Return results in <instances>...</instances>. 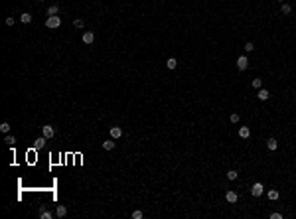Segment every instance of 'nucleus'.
<instances>
[{"instance_id":"obj_14","label":"nucleus","mask_w":296,"mask_h":219,"mask_svg":"<svg viewBox=\"0 0 296 219\" xmlns=\"http://www.w3.org/2000/svg\"><path fill=\"white\" fill-rule=\"evenodd\" d=\"M176 65H178V61H176L174 57H170L168 61H166V67H168V69H176Z\"/></svg>"},{"instance_id":"obj_17","label":"nucleus","mask_w":296,"mask_h":219,"mask_svg":"<svg viewBox=\"0 0 296 219\" xmlns=\"http://www.w3.org/2000/svg\"><path fill=\"white\" fill-rule=\"evenodd\" d=\"M103 148H105V150H113L115 142H113V140H107V142H103Z\"/></svg>"},{"instance_id":"obj_2","label":"nucleus","mask_w":296,"mask_h":219,"mask_svg":"<svg viewBox=\"0 0 296 219\" xmlns=\"http://www.w3.org/2000/svg\"><path fill=\"white\" fill-rule=\"evenodd\" d=\"M265 191V186L261 184V182H257V184H253V188H251V194L255 195V197H259V195H263Z\"/></svg>"},{"instance_id":"obj_18","label":"nucleus","mask_w":296,"mask_h":219,"mask_svg":"<svg viewBox=\"0 0 296 219\" xmlns=\"http://www.w3.org/2000/svg\"><path fill=\"white\" fill-rule=\"evenodd\" d=\"M40 217H42V219H52V213L46 211V209H40Z\"/></svg>"},{"instance_id":"obj_31","label":"nucleus","mask_w":296,"mask_h":219,"mask_svg":"<svg viewBox=\"0 0 296 219\" xmlns=\"http://www.w3.org/2000/svg\"><path fill=\"white\" fill-rule=\"evenodd\" d=\"M280 2H282V0H280Z\"/></svg>"},{"instance_id":"obj_21","label":"nucleus","mask_w":296,"mask_h":219,"mask_svg":"<svg viewBox=\"0 0 296 219\" xmlns=\"http://www.w3.org/2000/svg\"><path fill=\"white\" fill-rule=\"evenodd\" d=\"M237 176H239V174H237L235 170H229V172H227V178H229V180H237Z\"/></svg>"},{"instance_id":"obj_9","label":"nucleus","mask_w":296,"mask_h":219,"mask_svg":"<svg viewBox=\"0 0 296 219\" xmlns=\"http://www.w3.org/2000/svg\"><path fill=\"white\" fill-rule=\"evenodd\" d=\"M93 40H95V34L93 32H85L83 34V42L85 43H93Z\"/></svg>"},{"instance_id":"obj_11","label":"nucleus","mask_w":296,"mask_h":219,"mask_svg":"<svg viewBox=\"0 0 296 219\" xmlns=\"http://www.w3.org/2000/svg\"><path fill=\"white\" fill-rule=\"evenodd\" d=\"M257 97H259L261 101H267V99H268V91L261 87V89H259V93H257Z\"/></svg>"},{"instance_id":"obj_13","label":"nucleus","mask_w":296,"mask_h":219,"mask_svg":"<svg viewBox=\"0 0 296 219\" xmlns=\"http://www.w3.org/2000/svg\"><path fill=\"white\" fill-rule=\"evenodd\" d=\"M20 22H22V24H30V22H32V16H30L28 12H24V14L20 16Z\"/></svg>"},{"instance_id":"obj_15","label":"nucleus","mask_w":296,"mask_h":219,"mask_svg":"<svg viewBox=\"0 0 296 219\" xmlns=\"http://www.w3.org/2000/svg\"><path fill=\"white\" fill-rule=\"evenodd\" d=\"M57 12H59V8H57V6H49V8H47V16H55Z\"/></svg>"},{"instance_id":"obj_20","label":"nucleus","mask_w":296,"mask_h":219,"mask_svg":"<svg viewBox=\"0 0 296 219\" xmlns=\"http://www.w3.org/2000/svg\"><path fill=\"white\" fill-rule=\"evenodd\" d=\"M253 87H255V89H261V87H263V79H259V77H257V79H253Z\"/></svg>"},{"instance_id":"obj_27","label":"nucleus","mask_w":296,"mask_h":219,"mask_svg":"<svg viewBox=\"0 0 296 219\" xmlns=\"http://www.w3.org/2000/svg\"><path fill=\"white\" fill-rule=\"evenodd\" d=\"M271 219H282V213L280 211H274V213H271Z\"/></svg>"},{"instance_id":"obj_24","label":"nucleus","mask_w":296,"mask_h":219,"mask_svg":"<svg viewBox=\"0 0 296 219\" xmlns=\"http://www.w3.org/2000/svg\"><path fill=\"white\" fill-rule=\"evenodd\" d=\"M0 130H2V132H8V130H10V124L8 123H2V124H0Z\"/></svg>"},{"instance_id":"obj_29","label":"nucleus","mask_w":296,"mask_h":219,"mask_svg":"<svg viewBox=\"0 0 296 219\" xmlns=\"http://www.w3.org/2000/svg\"><path fill=\"white\" fill-rule=\"evenodd\" d=\"M6 26H14V18H12V16L6 18Z\"/></svg>"},{"instance_id":"obj_16","label":"nucleus","mask_w":296,"mask_h":219,"mask_svg":"<svg viewBox=\"0 0 296 219\" xmlns=\"http://www.w3.org/2000/svg\"><path fill=\"white\" fill-rule=\"evenodd\" d=\"M278 195H280V194H278V191L277 190H271V191H268V200H278Z\"/></svg>"},{"instance_id":"obj_12","label":"nucleus","mask_w":296,"mask_h":219,"mask_svg":"<svg viewBox=\"0 0 296 219\" xmlns=\"http://www.w3.org/2000/svg\"><path fill=\"white\" fill-rule=\"evenodd\" d=\"M55 213H57V217H65V215H67V207H65V205H57V211H55Z\"/></svg>"},{"instance_id":"obj_5","label":"nucleus","mask_w":296,"mask_h":219,"mask_svg":"<svg viewBox=\"0 0 296 219\" xmlns=\"http://www.w3.org/2000/svg\"><path fill=\"white\" fill-rule=\"evenodd\" d=\"M225 200L229 201V203H237L239 195H237V191H227V194H225Z\"/></svg>"},{"instance_id":"obj_8","label":"nucleus","mask_w":296,"mask_h":219,"mask_svg":"<svg viewBox=\"0 0 296 219\" xmlns=\"http://www.w3.org/2000/svg\"><path fill=\"white\" fill-rule=\"evenodd\" d=\"M239 136L241 138H249L251 136V129H249V126H241V129H239Z\"/></svg>"},{"instance_id":"obj_7","label":"nucleus","mask_w":296,"mask_h":219,"mask_svg":"<svg viewBox=\"0 0 296 219\" xmlns=\"http://www.w3.org/2000/svg\"><path fill=\"white\" fill-rule=\"evenodd\" d=\"M122 136V129L121 126H113L111 129V138H121Z\"/></svg>"},{"instance_id":"obj_3","label":"nucleus","mask_w":296,"mask_h":219,"mask_svg":"<svg viewBox=\"0 0 296 219\" xmlns=\"http://www.w3.org/2000/svg\"><path fill=\"white\" fill-rule=\"evenodd\" d=\"M42 132H43V136H46V138H53L55 130H53L52 124H43V126H42Z\"/></svg>"},{"instance_id":"obj_26","label":"nucleus","mask_w":296,"mask_h":219,"mask_svg":"<svg viewBox=\"0 0 296 219\" xmlns=\"http://www.w3.org/2000/svg\"><path fill=\"white\" fill-rule=\"evenodd\" d=\"M132 217H134V219H142V211H140V209L132 211Z\"/></svg>"},{"instance_id":"obj_6","label":"nucleus","mask_w":296,"mask_h":219,"mask_svg":"<svg viewBox=\"0 0 296 219\" xmlns=\"http://www.w3.org/2000/svg\"><path fill=\"white\" fill-rule=\"evenodd\" d=\"M46 140H47L46 136H40V138H36V140H34V148H36V150H40V148H43V144H46Z\"/></svg>"},{"instance_id":"obj_4","label":"nucleus","mask_w":296,"mask_h":219,"mask_svg":"<svg viewBox=\"0 0 296 219\" xmlns=\"http://www.w3.org/2000/svg\"><path fill=\"white\" fill-rule=\"evenodd\" d=\"M237 67H239L241 71H245V69L249 67V59H247V57H245V55H241L239 59H237Z\"/></svg>"},{"instance_id":"obj_19","label":"nucleus","mask_w":296,"mask_h":219,"mask_svg":"<svg viewBox=\"0 0 296 219\" xmlns=\"http://www.w3.org/2000/svg\"><path fill=\"white\" fill-rule=\"evenodd\" d=\"M4 142H6V144H10V146H14V144H16V138H14V136H10V134H8V136L4 138Z\"/></svg>"},{"instance_id":"obj_22","label":"nucleus","mask_w":296,"mask_h":219,"mask_svg":"<svg viewBox=\"0 0 296 219\" xmlns=\"http://www.w3.org/2000/svg\"><path fill=\"white\" fill-rule=\"evenodd\" d=\"M229 120H231V123H233V124H235V123H239V114H237V113H231Z\"/></svg>"},{"instance_id":"obj_10","label":"nucleus","mask_w":296,"mask_h":219,"mask_svg":"<svg viewBox=\"0 0 296 219\" xmlns=\"http://www.w3.org/2000/svg\"><path fill=\"white\" fill-rule=\"evenodd\" d=\"M267 146H268V150H277V148H278L277 138H268V140H267Z\"/></svg>"},{"instance_id":"obj_1","label":"nucleus","mask_w":296,"mask_h":219,"mask_svg":"<svg viewBox=\"0 0 296 219\" xmlns=\"http://www.w3.org/2000/svg\"><path fill=\"white\" fill-rule=\"evenodd\" d=\"M46 26L47 28H59L61 26V18L59 16H49V18L46 20Z\"/></svg>"},{"instance_id":"obj_28","label":"nucleus","mask_w":296,"mask_h":219,"mask_svg":"<svg viewBox=\"0 0 296 219\" xmlns=\"http://www.w3.org/2000/svg\"><path fill=\"white\" fill-rule=\"evenodd\" d=\"M245 49H247V52H253V49H255V46H253L251 42H247V43H245Z\"/></svg>"},{"instance_id":"obj_25","label":"nucleus","mask_w":296,"mask_h":219,"mask_svg":"<svg viewBox=\"0 0 296 219\" xmlns=\"http://www.w3.org/2000/svg\"><path fill=\"white\" fill-rule=\"evenodd\" d=\"M73 24H75V28H83V26H85V22H83L81 18H77L75 22H73Z\"/></svg>"},{"instance_id":"obj_23","label":"nucleus","mask_w":296,"mask_h":219,"mask_svg":"<svg viewBox=\"0 0 296 219\" xmlns=\"http://www.w3.org/2000/svg\"><path fill=\"white\" fill-rule=\"evenodd\" d=\"M282 14H290V12H292V8H290V6H288V4H282Z\"/></svg>"},{"instance_id":"obj_30","label":"nucleus","mask_w":296,"mask_h":219,"mask_svg":"<svg viewBox=\"0 0 296 219\" xmlns=\"http://www.w3.org/2000/svg\"><path fill=\"white\" fill-rule=\"evenodd\" d=\"M40 2H42V0H40Z\"/></svg>"}]
</instances>
